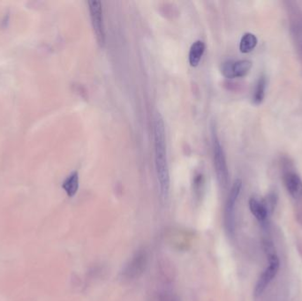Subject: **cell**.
<instances>
[{
    "label": "cell",
    "instance_id": "obj_1",
    "mask_svg": "<svg viewBox=\"0 0 302 301\" xmlns=\"http://www.w3.org/2000/svg\"><path fill=\"white\" fill-rule=\"evenodd\" d=\"M154 139L156 154V169L159 183L160 196L163 202L168 199L170 192V174L167 161L166 139L163 119L159 113L154 118Z\"/></svg>",
    "mask_w": 302,
    "mask_h": 301
},
{
    "label": "cell",
    "instance_id": "obj_2",
    "mask_svg": "<svg viewBox=\"0 0 302 301\" xmlns=\"http://www.w3.org/2000/svg\"><path fill=\"white\" fill-rule=\"evenodd\" d=\"M266 251L268 252L269 266L265 270L264 272L261 274L257 281V284L255 285V296L261 295L265 291V289L267 288L269 284H271L273 278L277 276L279 270L280 262H279L278 255L276 254L275 251H274V247H272V245H270V246L267 245Z\"/></svg>",
    "mask_w": 302,
    "mask_h": 301
},
{
    "label": "cell",
    "instance_id": "obj_3",
    "mask_svg": "<svg viewBox=\"0 0 302 301\" xmlns=\"http://www.w3.org/2000/svg\"><path fill=\"white\" fill-rule=\"evenodd\" d=\"M213 156H214V166L217 180L222 187H226L229 180V172H228L226 158L224 155V149L221 146L220 142L213 133Z\"/></svg>",
    "mask_w": 302,
    "mask_h": 301
},
{
    "label": "cell",
    "instance_id": "obj_4",
    "mask_svg": "<svg viewBox=\"0 0 302 301\" xmlns=\"http://www.w3.org/2000/svg\"><path fill=\"white\" fill-rule=\"evenodd\" d=\"M88 9L90 13L92 26L95 35V38L98 42L99 45L104 47L106 44V32L104 27L102 2L97 0L88 1Z\"/></svg>",
    "mask_w": 302,
    "mask_h": 301
},
{
    "label": "cell",
    "instance_id": "obj_5",
    "mask_svg": "<svg viewBox=\"0 0 302 301\" xmlns=\"http://www.w3.org/2000/svg\"><path fill=\"white\" fill-rule=\"evenodd\" d=\"M242 181L241 180H235L231 186V191L228 196L225 211H224V223L225 227L230 233H233L235 229V206L237 203L238 198L240 196Z\"/></svg>",
    "mask_w": 302,
    "mask_h": 301
},
{
    "label": "cell",
    "instance_id": "obj_6",
    "mask_svg": "<svg viewBox=\"0 0 302 301\" xmlns=\"http://www.w3.org/2000/svg\"><path fill=\"white\" fill-rule=\"evenodd\" d=\"M147 264V254L144 250L136 253L128 265H126L124 275L127 278H138L145 270Z\"/></svg>",
    "mask_w": 302,
    "mask_h": 301
},
{
    "label": "cell",
    "instance_id": "obj_7",
    "mask_svg": "<svg viewBox=\"0 0 302 301\" xmlns=\"http://www.w3.org/2000/svg\"><path fill=\"white\" fill-rule=\"evenodd\" d=\"M284 181L288 193L294 199H299L302 196V180L298 174L287 173L284 176Z\"/></svg>",
    "mask_w": 302,
    "mask_h": 301
},
{
    "label": "cell",
    "instance_id": "obj_8",
    "mask_svg": "<svg viewBox=\"0 0 302 301\" xmlns=\"http://www.w3.org/2000/svg\"><path fill=\"white\" fill-rule=\"evenodd\" d=\"M205 51V44L203 41H195L194 44L191 45L190 51L188 54V60L191 66H197L200 63V59L204 56Z\"/></svg>",
    "mask_w": 302,
    "mask_h": 301
},
{
    "label": "cell",
    "instance_id": "obj_9",
    "mask_svg": "<svg viewBox=\"0 0 302 301\" xmlns=\"http://www.w3.org/2000/svg\"><path fill=\"white\" fill-rule=\"evenodd\" d=\"M249 209L252 214L259 222H264L268 217V210L265 207L264 203L257 200L256 198L252 197L249 200Z\"/></svg>",
    "mask_w": 302,
    "mask_h": 301
},
{
    "label": "cell",
    "instance_id": "obj_10",
    "mask_svg": "<svg viewBox=\"0 0 302 301\" xmlns=\"http://www.w3.org/2000/svg\"><path fill=\"white\" fill-rule=\"evenodd\" d=\"M252 68V62L250 60L243 59V60L232 61L231 71L232 77L241 78L248 75Z\"/></svg>",
    "mask_w": 302,
    "mask_h": 301
},
{
    "label": "cell",
    "instance_id": "obj_11",
    "mask_svg": "<svg viewBox=\"0 0 302 301\" xmlns=\"http://www.w3.org/2000/svg\"><path fill=\"white\" fill-rule=\"evenodd\" d=\"M62 187H63V189L65 190V193H68V196H75L79 189L78 173L77 172L72 173L65 179L63 185H62Z\"/></svg>",
    "mask_w": 302,
    "mask_h": 301
},
{
    "label": "cell",
    "instance_id": "obj_12",
    "mask_svg": "<svg viewBox=\"0 0 302 301\" xmlns=\"http://www.w3.org/2000/svg\"><path fill=\"white\" fill-rule=\"evenodd\" d=\"M257 43H258V41L255 35L252 34V33H246L241 38L240 50L242 53L251 52L257 45Z\"/></svg>",
    "mask_w": 302,
    "mask_h": 301
},
{
    "label": "cell",
    "instance_id": "obj_13",
    "mask_svg": "<svg viewBox=\"0 0 302 301\" xmlns=\"http://www.w3.org/2000/svg\"><path fill=\"white\" fill-rule=\"evenodd\" d=\"M265 88H266V79L261 76L256 83L255 93L253 95V102L256 105H261L265 96Z\"/></svg>",
    "mask_w": 302,
    "mask_h": 301
}]
</instances>
